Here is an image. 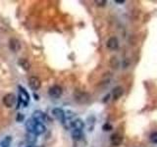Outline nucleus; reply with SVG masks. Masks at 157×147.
I'll return each mask as SVG.
<instances>
[{
	"label": "nucleus",
	"instance_id": "1",
	"mask_svg": "<svg viewBox=\"0 0 157 147\" xmlns=\"http://www.w3.org/2000/svg\"><path fill=\"white\" fill-rule=\"evenodd\" d=\"M16 103V97L13 93H7L6 95H4L3 97V104L6 106L7 108H11L15 105Z\"/></svg>",
	"mask_w": 157,
	"mask_h": 147
},
{
	"label": "nucleus",
	"instance_id": "2",
	"mask_svg": "<svg viewBox=\"0 0 157 147\" xmlns=\"http://www.w3.org/2000/svg\"><path fill=\"white\" fill-rule=\"evenodd\" d=\"M19 93H20V102H22L23 104L25 106H27L28 105V103L29 102V93L27 92V90L25 89V88L23 86L20 85L19 86Z\"/></svg>",
	"mask_w": 157,
	"mask_h": 147
},
{
	"label": "nucleus",
	"instance_id": "3",
	"mask_svg": "<svg viewBox=\"0 0 157 147\" xmlns=\"http://www.w3.org/2000/svg\"><path fill=\"white\" fill-rule=\"evenodd\" d=\"M48 94H49V96H51L53 98L60 97L62 95V87L57 85L51 86L48 90Z\"/></svg>",
	"mask_w": 157,
	"mask_h": 147
},
{
	"label": "nucleus",
	"instance_id": "4",
	"mask_svg": "<svg viewBox=\"0 0 157 147\" xmlns=\"http://www.w3.org/2000/svg\"><path fill=\"white\" fill-rule=\"evenodd\" d=\"M29 87H31L33 90H37L40 88L41 82H40V80H39L37 77H31L29 78Z\"/></svg>",
	"mask_w": 157,
	"mask_h": 147
},
{
	"label": "nucleus",
	"instance_id": "5",
	"mask_svg": "<svg viewBox=\"0 0 157 147\" xmlns=\"http://www.w3.org/2000/svg\"><path fill=\"white\" fill-rule=\"evenodd\" d=\"M32 119L36 122V123H40V124H42L43 122H45L46 120V115L44 114L43 112L41 111H34L33 113V118Z\"/></svg>",
	"mask_w": 157,
	"mask_h": 147
},
{
	"label": "nucleus",
	"instance_id": "6",
	"mask_svg": "<svg viewBox=\"0 0 157 147\" xmlns=\"http://www.w3.org/2000/svg\"><path fill=\"white\" fill-rule=\"evenodd\" d=\"M106 45H107V48L110 49V50H116V49L119 47V40H118L117 37L112 36L107 40Z\"/></svg>",
	"mask_w": 157,
	"mask_h": 147
},
{
	"label": "nucleus",
	"instance_id": "7",
	"mask_svg": "<svg viewBox=\"0 0 157 147\" xmlns=\"http://www.w3.org/2000/svg\"><path fill=\"white\" fill-rule=\"evenodd\" d=\"M9 48L11 49L13 52H18L21 48V44H20V41L17 38H10L9 40Z\"/></svg>",
	"mask_w": 157,
	"mask_h": 147
},
{
	"label": "nucleus",
	"instance_id": "8",
	"mask_svg": "<svg viewBox=\"0 0 157 147\" xmlns=\"http://www.w3.org/2000/svg\"><path fill=\"white\" fill-rule=\"evenodd\" d=\"M52 115L55 119H57L60 122H63L65 120V112H64L62 109H60V108H55V109H53Z\"/></svg>",
	"mask_w": 157,
	"mask_h": 147
},
{
	"label": "nucleus",
	"instance_id": "9",
	"mask_svg": "<svg viewBox=\"0 0 157 147\" xmlns=\"http://www.w3.org/2000/svg\"><path fill=\"white\" fill-rule=\"evenodd\" d=\"M122 140H123V137L120 134H118V132H116V134H113L110 137V141L111 143L114 145V146H119L121 145L122 143Z\"/></svg>",
	"mask_w": 157,
	"mask_h": 147
},
{
	"label": "nucleus",
	"instance_id": "10",
	"mask_svg": "<svg viewBox=\"0 0 157 147\" xmlns=\"http://www.w3.org/2000/svg\"><path fill=\"white\" fill-rule=\"evenodd\" d=\"M85 126V123L81 119H76L74 121H71V127H73V130H82Z\"/></svg>",
	"mask_w": 157,
	"mask_h": 147
},
{
	"label": "nucleus",
	"instance_id": "11",
	"mask_svg": "<svg viewBox=\"0 0 157 147\" xmlns=\"http://www.w3.org/2000/svg\"><path fill=\"white\" fill-rule=\"evenodd\" d=\"M75 100L78 103H86L90 100V95L86 93H77L75 94Z\"/></svg>",
	"mask_w": 157,
	"mask_h": 147
},
{
	"label": "nucleus",
	"instance_id": "12",
	"mask_svg": "<svg viewBox=\"0 0 157 147\" xmlns=\"http://www.w3.org/2000/svg\"><path fill=\"white\" fill-rule=\"evenodd\" d=\"M123 93H124V89H123L122 86H116L112 91V95H113V99L118 100L119 98L122 97Z\"/></svg>",
	"mask_w": 157,
	"mask_h": 147
},
{
	"label": "nucleus",
	"instance_id": "13",
	"mask_svg": "<svg viewBox=\"0 0 157 147\" xmlns=\"http://www.w3.org/2000/svg\"><path fill=\"white\" fill-rule=\"evenodd\" d=\"M46 127L43 124H40V123H36V126H34V129H33V134L36 135H39V134H42L44 131H45Z\"/></svg>",
	"mask_w": 157,
	"mask_h": 147
},
{
	"label": "nucleus",
	"instance_id": "14",
	"mask_svg": "<svg viewBox=\"0 0 157 147\" xmlns=\"http://www.w3.org/2000/svg\"><path fill=\"white\" fill-rule=\"evenodd\" d=\"M18 64L24 69L25 71H29V68H31V64H29V62L27 60V59H25V58L19 59Z\"/></svg>",
	"mask_w": 157,
	"mask_h": 147
},
{
	"label": "nucleus",
	"instance_id": "15",
	"mask_svg": "<svg viewBox=\"0 0 157 147\" xmlns=\"http://www.w3.org/2000/svg\"><path fill=\"white\" fill-rule=\"evenodd\" d=\"M36 124V122H34L33 119H29L26 122V129L29 134H33V129Z\"/></svg>",
	"mask_w": 157,
	"mask_h": 147
},
{
	"label": "nucleus",
	"instance_id": "16",
	"mask_svg": "<svg viewBox=\"0 0 157 147\" xmlns=\"http://www.w3.org/2000/svg\"><path fill=\"white\" fill-rule=\"evenodd\" d=\"M72 137H73L74 140H80V139H82V130H72Z\"/></svg>",
	"mask_w": 157,
	"mask_h": 147
},
{
	"label": "nucleus",
	"instance_id": "17",
	"mask_svg": "<svg viewBox=\"0 0 157 147\" xmlns=\"http://www.w3.org/2000/svg\"><path fill=\"white\" fill-rule=\"evenodd\" d=\"M27 140L28 142H31V143H33V142L36 141V135L34 134H28V136H27Z\"/></svg>",
	"mask_w": 157,
	"mask_h": 147
},
{
	"label": "nucleus",
	"instance_id": "18",
	"mask_svg": "<svg viewBox=\"0 0 157 147\" xmlns=\"http://www.w3.org/2000/svg\"><path fill=\"white\" fill-rule=\"evenodd\" d=\"M149 140L152 143L157 144V131H153L149 136Z\"/></svg>",
	"mask_w": 157,
	"mask_h": 147
},
{
	"label": "nucleus",
	"instance_id": "19",
	"mask_svg": "<svg viewBox=\"0 0 157 147\" xmlns=\"http://www.w3.org/2000/svg\"><path fill=\"white\" fill-rule=\"evenodd\" d=\"M73 117H75V113L73 111H67L65 112V120L66 121H70Z\"/></svg>",
	"mask_w": 157,
	"mask_h": 147
},
{
	"label": "nucleus",
	"instance_id": "20",
	"mask_svg": "<svg viewBox=\"0 0 157 147\" xmlns=\"http://www.w3.org/2000/svg\"><path fill=\"white\" fill-rule=\"evenodd\" d=\"M10 142H11V138H10V136L5 137V139L1 142V146L2 147H8L9 144H10Z\"/></svg>",
	"mask_w": 157,
	"mask_h": 147
},
{
	"label": "nucleus",
	"instance_id": "21",
	"mask_svg": "<svg viewBox=\"0 0 157 147\" xmlns=\"http://www.w3.org/2000/svg\"><path fill=\"white\" fill-rule=\"evenodd\" d=\"M112 129H113V127H112V126L110 124H105V125H103V126H102V130L104 131H109Z\"/></svg>",
	"mask_w": 157,
	"mask_h": 147
},
{
	"label": "nucleus",
	"instance_id": "22",
	"mask_svg": "<svg viewBox=\"0 0 157 147\" xmlns=\"http://www.w3.org/2000/svg\"><path fill=\"white\" fill-rule=\"evenodd\" d=\"M23 120H24V115H23V114H21V113H19L18 116H17L16 121H17V122H22Z\"/></svg>",
	"mask_w": 157,
	"mask_h": 147
},
{
	"label": "nucleus",
	"instance_id": "23",
	"mask_svg": "<svg viewBox=\"0 0 157 147\" xmlns=\"http://www.w3.org/2000/svg\"><path fill=\"white\" fill-rule=\"evenodd\" d=\"M95 3H97L98 6H104V5L106 4V1H105V0H102V1H101V0H100V1H98V0H96Z\"/></svg>",
	"mask_w": 157,
	"mask_h": 147
},
{
	"label": "nucleus",
	"instance_id": "24",
	"mask_svg": "<svg viewBox=\"0 0 157 147\" xmlns=\"http://www.w3.org/2000/svg\"><path fill=\"white\" fill-rule=\"evenodd\" d=\"M115 2H116L117 4H124V3H125L124 0H122V1H120V0H116Z\"/></svg>",
	"mask_w": 157,
	"mask_h": 147
},
{
	"label": "nucleus",
	"instance_id": "25",
	"mask_svg": "<svg viewBox=\"0 0 157 147\" xmlns=\"http://www.w3.org/2000/svg\"><path fill=\"white\" fill-rule=\"evenodd\" d=\"M28 147H36V146H33V145H29Z\"/></svg>",
	"mask_w": 157,
	"mask_h": 147
}]
</instances>
